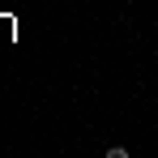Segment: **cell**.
I'll return each mask as SVG.
<instances>
[{"instance_id":"obj_1","label":"cell","mask_w":158,"mask_h":158,"mask_svg":"<svg viewBox=\"0 0 158 158\" xmlns=\"http://www.w3.org/2000/svg\"><path fill=\"white\" fill-rule=\"evenodd\" d=\"M154 60H158V52H154Z\"/></svg>"}]
</instances>
